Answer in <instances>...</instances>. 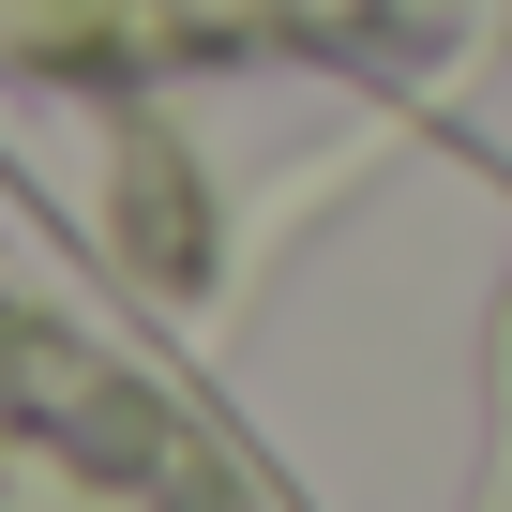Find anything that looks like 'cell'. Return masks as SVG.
<instances>
[{
    "mask_svg": "<svg viewBox=\"0 0 512 512\" xmlns=\"http://www.w3.org/2000/svg\"><path fill=\"white\" fill-rule=\"evenodd\" d=\"M0 512H317L16 181H0Z\"/></svg>",
    "mask_w": 512,
    "mask_h": 512,
    "instance_id": "cell-1",
    "label": "cell"
},
{
    "mask_svg": "<svg viewBox=\"0 0 512 512\" xmlns=\"http://www.w3.org/2000/svg\"><path fill=\"white\" fill-rule=\"evenodd\" d=\"M377 106H407L452 166H482L512 196V0H437L407 31V61L377 76Z\"/></svg>",
    "mask_w": 512,
    "mask_h": 512,
    "instance_id": "cell-2",
    "label": "cell"
}]
</instances>
